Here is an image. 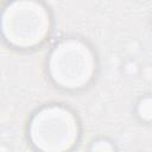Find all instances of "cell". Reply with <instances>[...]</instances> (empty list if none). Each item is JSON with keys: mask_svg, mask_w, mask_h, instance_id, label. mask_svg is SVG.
<instances>
[{"mask_svg": "<svg viewBox=\"0 0 152 152\" xmlns=\"http://www.w3.org/2000/svg\"><path fill=\"white\" fill-rule=\"evenodd\" d=\"M1 30L10 45L32 49L46 40L51 30V17L42 2L14 1L2 12Z\"/></svg>", "mask_w": 152, "mask_h": 152, "instance_id": "obj_1", "label": "cell"}, {"mask_svg": "<svg viewBox=\"0 0 152 152\" xmlns=\"http://www.w3.org/2000/svg\"><path fill=\"white\" fill-rule=\"evenodd\" d=\"M28 137L40 152H69L78 141L80 124L69 108L59 104L46 106L32 116Z\"/></svg>", "mask_w": 152, "mask_h": 152, "instance_id": "obj_2", "label": "cell"}, {"mask_svg": "<svg viewBox=\"0 0 152 152\" xmlns=\"http://www.w3.org/2000/svg\"><path fill=\"white\" fill-rule=\"evenodd\" d=\"M48 70L57 86L76 90L91 82L96 70V58L87 43L77 38H68L52 49Z\"/></svg>", "mask_w": 152, "mask_h": 152, "instance_id": "obj_3", "label": "cell"}, {"mask_svg": "<svg viewBox=\"0 0 152 152\" xmlns=\"http://www.w3.org/2000/svg\"><path fill=\"white\" fill-rule=\"evenodd\" d=\"M137 113L141 120L152 122V96H145L140 99L137 106Z\"/></svg>", "mask_w": 152, "mask_h": 152, "instance_id": "obj_4", "label": "cell"}, {"mask_svg": "<svg viewBox=\"0 0 152 152\" xmlns=\"http://www.w3.org/2000/svg\"><path fill=\"white\" fill-rule=\"evenodd\" d=\"M89 152H114V146L106 139H99L91 144Z\"/></svg>", "mask_w": 152, "mask_h": 152, "instance_id": "obj_5", "label": "cell"}]
</instances>
